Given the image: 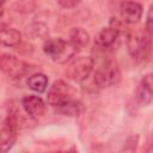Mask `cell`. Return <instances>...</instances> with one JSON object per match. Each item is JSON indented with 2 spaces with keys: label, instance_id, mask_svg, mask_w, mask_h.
<instances>
[{
  "label": "cell",
  "instance_id": "obj_2",
  "mask_svg": "<svg viewBox=\"0 0 153 153\" xmlns=\"http://www.w3.org/2000/svg\"><path fill=\"white\" fill-rule=\"evenodd\" d=\"M93 80L98 87H110L117 85L121 80V72L118 66L112 60L103 62L97 68Z\"/></svg>",
  "mask_w": 153,
  "mask_h": 153
},
{
  "label": "cell",
  "instance_id": "obj_8",
  "mask_svg": "<svg viewBox=\"0 0 153 153\" xmlns=\"http://www.w3.org/2000/svg\"><path fill=\"white\" fill-rule=\"evenodd\" d=\"M22 105L25 112L33 120H38L45 114V103L38 96H25L22 99Z\"/></svg>",
  "mask_w": 153,
  "mask_h": 153
},
{
  "label": "cell",
  "instance_id": "obj_12",
  "mask_svg": "<svg viewBox=\"0 0 153 153\" xmlns=\"http://www.w3.org/2000/svg\"><path fill=\"white\" fill-rule=\"evenodd\" d=\"M90 42V35L82 27H73L69 32V43L78 50L87 45Z\"/></svg>",
  "mask_w": 153,
  "mask_h": 153
},
{
  "label": "cell",
  "instance_id": "obj_15",
  "mask_svg": "<svg viewBox=\"0 0 153 153\" xmlns=\"http://www.w3.org/2000/svg\"><path fill=\"white\" fill-rule=\"evenodd\" d=\"M27 86L38 93H42L47 90L48 86V78L43 74V73H36L32 74L31 76H29L27 79Z\"/></svg>",
  "mask_w": 153,
  "mask_h": 153
},
{
  "label": "cell",
  "instance_id": "obj_16",
  "mask_svg": "<svg viewBox=\"0 0 153 153\" xmlns=\"http://www.w3.org/2000/svg\"><path fill=\"white\" fill-rule=\"evenodd\" d=\"M38 29V23H35V24H32V25H30V26H27V32H30L33 37H38V38H45L47 37V35H48V29H47V26L44 25V24H42L41 25V27H39V30H37Z\"/></svg>",
  "mask_w": 153,
  "mask_h": 153
},
{
  "label": "cell",
  "instance_id": "obj_17",
  "mask_svg": "<svg viewBox=\"0 0 153 153\" xmlns=\"http://www.w3.org/2000/svg\"><path fill=\"white\" fill-rule=\"evenodd\" d=\"M145 29H146L147 33H148L151 37H153V5H151L149 8H148V11H147Z\"/></svg>",
  "mask_w": 153,
  "mask_h": 153
},
{
  "label": "cell",
  "instance_id": "obj_1",
  "mask_svg": "<svg viewBox=\"0 0 153 153\" xmlns=\"http://www.w3.org/2000/svg\"><path fill=\"white\" fill-rule=\"evenodd\" d=\"M75 50L76 49L71 43H67L62 38H47L43 44L44 54L48 55L51 60L59 62H65L71 59Z\"/></svg>",
  "mask_w": 153,
  "mask_h": 153
},
{
  "label": "cell",
  "instance_id": "obj_4",
  "mask_svg": "<svg viewBox=\"0 0 153 153\" xmlns=\"http://www.w3.org/2000/svg\"><path fill=\"white\" fill-rule=\"evenodd\" d=\"M127 48L135 60H143L151 50V36L146 32H133L128 36Z\"/></svg>",
  "mask_w": 153,
  "mask_h": 153
},
{
  "label": "cell",
  "instance_id": "obj_20",
  "mask_svg": "<svg viewBox=\"0 0 153 153\" xmlns=\"http://www.w3.org/2000/svg\"><path fill=\"white\" fill-rule=\"evenodd\" d=\"M5 1H6V0H1V4H2V6H4V4H5Z\"/></svg>",
  "mask_w": 153,
  "mask_h": 153
},
{
  "label": "cell",
  "instance_id": "obj_18",
  "mask_svg": "<svg viewBox=\"0 0 153 153\" xmlns=\"http://www.w3.org/2000/svg\"><path fill=\"white\" fill-rule=\"evenodd\" d=\"M81 0H57V2L60 4L61 7L63 8H73L76 7L80 4Z\"/></svg>",
  "mask_w": 153,
  "mask_h": 153
},
{
  "label": "cell",
  "instance_id": "obj_5",
  "mask_svg": "<svg viewBox=\"0 0 153 153\" xmlns=\"http://www.w3.org/2000/svg\"><path fill=\"white\" fill-rule=\"evenodd\" d=\"M0 67L1 71L11 79H19L27 71V65L11 54H2L0 59Z\"/></svg>",
  "mask_w": 153,
  "mask_h": 153
},
{
  "label": "cell",
  "instance_id": "obj_11",
  "mask_svg": "<svg viewBox=\"0 0 153 153\" xmlns=\"http://www.w3.org/2000/svg\"><path fill=\"white\" fill-rule=\"evenodd\" d=\"M0 38H1V43L6 47H18L22 42V33L16 29L5 27L2 25Z\"/></svg>",
  "mask_w": 153,
  "mask_h": 153
},
{
  "label": "cell",
  "instance_id": "obj_14",
  "mask_svg": "<svg viewBox=\"0 0 153 153\" xmlns=\"http://www.w3.org/2000/svg\"><path fill=\"white\" fill-rule=\"evenodd\" d=\"M135 98L140 105H148L149 103L153 102V92L143 80L140 81V84L136 88Z\"/></svg>",
  "mask_w": 153,
  "mask_h": 153
},
{
  "label": "cell",
  "instance_id": "obj_6",
  "mask_svg": "<svg viewBox=\"0 0 153 153\" xmlns=\"http://www.w3.org/2000/svg\"><path fill=\"white\" fill-rule=\"evenodd\" d=\"M72 96H73L72 86L63 80H56L49 88L47 100L50 105L57 108L66 100L72 99Z\"/></svg>",
  "mask_w": 153,
  "mask_h": 153
},
{
  "label": "cell",
  "instance_id": "obj_7",
  "mask_svg": "<svg viewBox=\"0 0 153 153\" xmlns=\"http://www.w3.org/2000/svg\"><path fill=\"white\" fill-rule=\"evenodd\" d=\"M18 131V121L13 114H8L1 124V147L4 152H7L14 143Z\"/></svg>",
  "mask_w": 153,
  "mask_h": 153
},
{
  "label": "cell",
  "instance_id": "obj_19",
  "mask_svg": "<svg viewBox=\"0 0 153 153\" xmlns=\"http://www.w3.org/2000/svg\"><path fill=\"white\" fill-rule=\"evenodd\" d=\"M142 80H143V81H145V82L148 85V87H149V88L152 90V92H153V73L145 75Z\"/></svg>",
  "mask_w": 153,
  "mask_h": 153
},
{
  "label": "cell",
  "instance_id": "obj_9",
  "mask_svg": "<svg viewBox=\"0 0 153 153\" xmlns=\"http://www.w3.org/2000/svg\"><path fill=\"white\" fill-rule=\"evenodd\" d=\"M121 18L127 24H136L142 17V6L136 1H124L120 8Z\"/></svg>",
  "mask_w": 153,
  "mask_h": 153
},
{
  "label": "cell",
  "instance_id": "obj_10",
  "mask_svg": "<svg viewBox=\"0 0 153 153\" xmlns=\"http://www.w3.org/2000/svg\"><path fill=\"white\" fill-rule=\"evenodd\" d=\"M118 35H120L118 27L112 26V25H110L109 27H104L96 35V38H94L96 45H98L99 48H103V49L110 48L116 42Z\"/></svg>",
  "mask_w": 153,
  "mask_h": 153
},
{
  "label": "cell",
  "instance_id": "obj_3",
  "mask_svg": "<svg viewBox=\"0 0 153 153\" xmlns=\"http://www.w3.org/2000/svg\"><path fill=\"white\" fill-rule=\"evenodd\" d=\"M93 59L90 56H79L71 61L65 73L66 76L75 82H81L88 78L93 69Z\"/></svg>",
  "mask_w": 153,
  "mask_h": 153
},
{
  "label": "cell",
  "instance_id": "obj_13",
  "mask_svg": "<svg viewBox=\"0 0 153 153\" xmlns=\"http://www.w3.org/2000/svg\"><path fill=\"white\" fill-rule=\"evenodd\" d=\"M84 104L76 99H68L57 106V111L66 116H79L84 112Z\"/></svg>",
  "mask_w": 153,
  "mask_h": 153
}]
</instances>
